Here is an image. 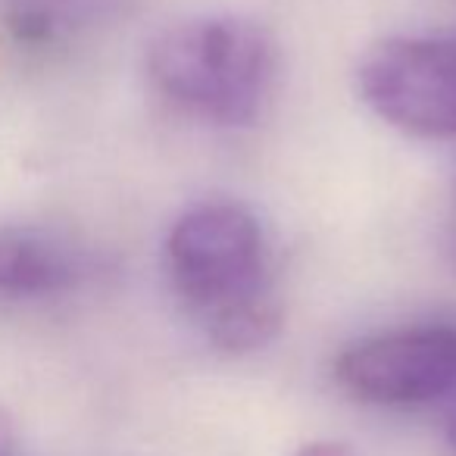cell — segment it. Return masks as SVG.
<instances>
[{"label": "cell", "mask_w": 456, "mask_h": 456, "mask_svg": "<svg viewBox=\"0 0 456 456\" xmlns=\"http://www.w3.org/2000/svg\"><path fill=\"white\" fill-rule=\"evenodd\" d=\"M16 450H20L16 422L7 410H0V456H16Z\"/></svg>", "instance_id": "obj_7"}, {"label": "cell", "mask_w": 456, "mask_h": 456, "mask_svg": "<svg viewBox=\"0 0 456 456\" xmlns=\"http://www.w3.org/2000/svg\"><path fill=\"white\" fill-rule=\"evenodd\" d=\"M294 456H362V453L344 441H310V444H304Z\"/></svg>", "instance_id": "obj_6"}, {"label": "cell", "mask_w": 456, "mask_h": 456, "mask_svg": "<svg viewBox=\"0 0 456 456\" xmlns=\"http://www.w3.org/2000/svg\"><path fill=\"white\" fill-rule=\"evenodd\" d=\"M356 85L379 119L412 138H456V38L394 35L366 51Z\"/></svg>", "instance_id": "obj_3"}, {"label": "cell", "mask_w": 456, "mask_h": 456, "mask_svg": "<svg viewBox=\"0 0 456 456\" xmlns=\"http://www.w3.org/2000/svg\"><path fill=\"white\" fill-rule=\"evenodd\" d=\"M82 275L85 263L69 244L32 228H0V297H51Z\"/></svg>", "instance_id": "obj_5"}, {"label": "cell", "mask_w": 456, "mask_h": 456, "mask_svg": "<svg viewBox=\"0 0 456 456\" xmlns=\"http://www.w3.org/2000/svg\"><path fill=\"white\" fill-rule=\"evenodd\" d=\"M166 273L188 316L216 350L232 356L266 347L281 329L263 225L244 203L203 200L166 235Z\"/></svg>", "instance_id": "obj_1"}, {"label": "cell", "mask_w": 456, "mask_h": 456, "mask_svg": "<svg viewBox=\"0 0 456 456\" xmlns=\"http://www.w3.org/2000/svg\"><path fill=\"white\" fill-rule=\"evenodd\" d=\"M447 437H450V444L456 447V416L450 419V428H447Z\"/></svg>", "instance_id": "obj_8"}, {"label": "cell", "mask_w": 456, "mask_h": 456, "mask_svg": "<svg viewBox=\"0 0 456 456\" xmlns=\"http://www.w3.org/2000/svg\"><path fill=\"white\" fill-rule=\"evenodd\" d=\"M335 379L360 403L425 406L456 391V329L381 331L341 350Z\"/></svg>", "instance_id": "obj_4"}, {"label": "cell", "mask_w": 456, "mask_h": 456, "mask_svg": "<svg viewBox=\"0 0 456 456\" xmlns=\"http://www.w3.org/2000/svg\"><path fill=\"white\" fill-rule=\"evenodd\" d=\"M147 76L175 113L213 128H248L273 94L275 45L250 20L197 16L153 38Z\"/></svg>", "instance_id": "obj_2"}]
</instances>
